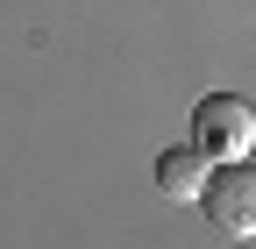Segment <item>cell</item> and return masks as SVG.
<instances>
[{"mask_svg":"<svg viewBox=\"0 0 256 249\" xmlns=\"http://www.w3.org/2000/svg\"><path fill=\"white\" fill-rule=\"evenodd\" d=\"M192 142H200L214 164H242L256 150V107L242 92H206V100L192 107Z\"/></svg>","mask_w":256,"mask_h":249,"instance_id":"6da1fadb","label":"cell"},{"mask_svg":"<svg viewBox=\"0 0 256 249\" xmlns=\"http://www.w3.org/2000/svg\"><path fill=\"white\" fill-rule=\"evenodd\" d=\"M206 178H214V157H206L200 142L156 157V192H164V200H206Z\"/></svg>","mask_w":256,"mask_h":249,"instance_id":"3957f363","label":"cell"},{"mask_svg":"<svg viewBox=\"0 0 256 249\" xmlns=\"http://www.w3.org/2000/svg\"><path fill=\"white\" fill-rule=\"evenodd\" d=\"M206 214L220 235H256V164H214Z\"/></svg>","mask_w":256,"mask_h":249,"instance_id":"7a4b0ae2","label":"cell"}]
</instances>
